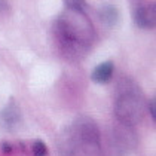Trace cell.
<instances>
[{
    "mask_svg": "<svg viewBox=\"0 0 156 156\" xmlns=\"http://www.w3.org/2000/svg\"><path fill=\"white\" fill-rule=\"evenodd\" d=\"M55 37L66 57L80 58L92 46L95 31L85 12L67 9L55 21Z\"/></svg>",
    "mask_w": 156,
    "mask_h": 156,
    "instance_id": "obj_1",
    "label": "cell"
},
{
    "mask_svg": "<svg viewBox=\"0 0 156 156\" xmlns=\"http://www.w3.org/2000/svg\"><path fill=\"white\" fill-rule=\"evenodd\" d=\"M61 156H100L101 143L95 122L89 118H77L61 132L58 141Z\"/></svg>",
    "mask_w": 156,
    "mask_h": 156,
    "instance_id": "obj_2",
    "label": "cell"
},
{
    "mask_svg": "<svg viewBox=\"0 0 156 156\" xmlns=\"http://www.w3.org/2000/svg\"><path fill=\"white\" fill-rule=\"evenodd\" d=\"M143 112L144 101L140 89L132 83H125L120 88L116 103H115L116 118L123 125L132 126L141 120Z\"/></svg>",
    "mask_w": 156,
    "mask_h": 156,
    "instance_id": "obj_3",
    "label": "cell"
},
{
    "mask_svg": "<svg viewBox=\"0 0 156 156\" xmlns=\"http://www.w3.org/2000/svg\"><path fill=\"white\" fill-rule=\"evenodd\" d=\"M21 125V112L18 104L11 100L0 112V128L5 131H15Z\"/></svg>",
    "mask_w": 156,
    "mask_h": 156,
    "instance_id": "obj_4",
    "label": "cell"
},
{
    "mask_svg": "<svg viewBox=\"0 0 156 156\" xmlns=\"http://www.w3.org/2000/svg\"><path fill=\"white\" fill-rule=\"evenodd\" d=\"M134 23L140 28H153L156 24V6L155 3L141 5L134 11Z\"/></svg>",
    "mask_w": 156,
    "mask_h": 156,
    "instance_id": "obj_5",
    "label": "cell"
},
{
    "mask_svg": "<svg viewBox=\"0 0 156 156\" xmlns=\"http://www.w3.org/2000/svg\"><path fill=\"white\" fill-rule=\"evenodd\" d=\"M113 72H115V64L112 61H104L101 64H98L94 72L91 74V79L95 82V83H107L108 80L112 79L113 76Z\"/></svg>",
    "mask_w": 156,
    "mask_h": 156,
    "instance_id": "obj_6",
    "label": "cell"
},
{
    "mask_svg": "<svg viewBox=\"0 0 156 156\" xmlns=\"http://www.w3.org/2000/svg\"><path fill=\"white\" fill-rule=\"evenodd\" d=\"M98 15H100L101 23H104L107 27H113V25L118 24V21H119V12H118V9L113 5L101 6L100 11H98Z\"/></svg>",
    "mask_w": 156,
    "mask_h": 156,
    "instance_id": "obj_7",
    "label": "cell"
},
{
    "mask_svg": "<svg viewBox=\"0 0 156 156\" xmlns=\"http://www.w3.org/2000/svg\"><path fill=\"white\" fill-rule=\"evenodd\" d=\"M64 5L69 11L74 12H85L86 9V0H64Z\"/></svg>",
    "mask_w": 156,
    "mask_h": 156,
    "instance_id": "obj_8",
    "label": "cell"
},
{
    "mask_svg": "<svg viewBox=\"0 0 156 156\" xmlns=\"http://www.w3.org/2000/svg\"><path fill=\"white\" fill-rule=\"evenodd\" d=\"M31 152H33V156H46L48 155V147L42 140H36L31 144Z\"/></svg>",
    "mask_w": 156,
    "mask_h": 156,
    "instance_id": "obj_9",
    "label": "cell"
},
{
    "mask_svg": "<svg viewBox=\"0 0 156 156\" xmlns=\"http://www.w3.org/2000/svg\"><path fill=\"white\" fill-rule=\"evenodd\" d=\"M149 112H150V116H152V119L156 120V112H155V98H152L150 101H149Z\"/></svg>",
    "mask_w": 156,
    "mask_h": 156,
    "instance_id": "obj_10",
    "label": "cell"
},
{
    "mask_svg": "<svg viewBox=\"0 0 156 156\" xmlns=\"http://www.w3.org/2000/svg\"><path fill=\"white\" fill-rule=\"evenodd\" d=\"M2 150H3V153H12L13 146L8 141H5V143H2Z\"/></svg>",
    "mask_w": 156,
    "mask_h": 156,
    "instance_id": "obj_11",
    "label": "cell"
}]
</instances>
